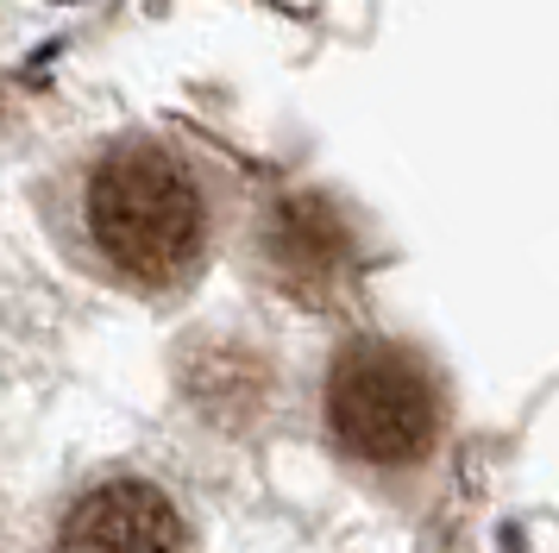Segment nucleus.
<instances>
[{
  "instance_id": "obj_3",
  "label": "nucleus",
  "mask_w": 559,
  "mask_h": 553,
  "mask_svg": "<svg viewBox=\"0 0 559 553\" xmlns=\"http://www.w3.org/2000/svg\"><path fill=\"white\" fill-rule=\"evenodd\" d=\"M57 553H189V528L157 484L114 478L70 509Z\"/></svg>"
},
{
  "instance_id": "obj_1",
  "label": "nucleus",
  "mask_w": 559,
  "mask_h": 553,
  "mask_svg": "<svg viewBox=\"0 0 559 553\" xmlns=\"http://www.w3.org/2000/svg\"><path fill=\"white\" fill-rule=\"evenodd\" d=\"M82 226L114 276L139 290H170L202 264L207 196L170 145L127 139L102 151L82 183Z\"/></svg>"
},
{
  "instance_id": "obj_2",
  "label": "nucleus",
  "mask_w": 559,
  "mask_h": 553,
  "mask_svg": "<svg viewBox=\"0 0 559 553\" xmlns=\"http://www.w3.org/2000/svg\"><path fill=\"white\" fill-rule=\"evenodd\" d=\"M328 422L333 440L365 466H408L440 427V397L415 352L358 340L328 372Z\"/></svg>"
},
{
  "instance_id": "obj_4",
  "label": "nucleus",
  "mask_w": 559,
  "mask_h": 553,
  "mask_svg": "<svg viewBox=\"0 0 559 553\" xmlns=\"http://www.w3.org/2000/svg\"><path fill=\"white\" fill-rule=\"evenodd\" d=\"M271 264L296 296H321L333 290L346 264H353V233L321 196H289L271 214Z\"/></svg>"
}]
</instances>
